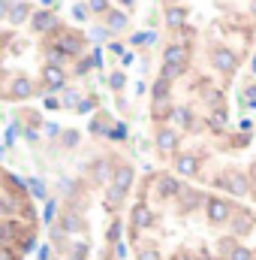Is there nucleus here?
<instances>
[{
    "label": "nucleus",
    "instance_id": "obj_22",
    "mask_svg": "<svg viewBox=\"0 0 256 260\" xmlns=\"http://www.w3.org/2000/svg\"><path fill=\"white\" fill-rule=\"evenodd\" d=\"M64 227H66V230H78V227H81V221H78V215H75V212H66V215H64Z\"/></svg>",
    "mask_w": 256,
    "mask_h": 260
},
{
    "label": "nucleus",
    "instance_id": "obj_25",
    "mask_svg": "<svg viewBox=\"0 0 256 260\" xmlns=\"http://www.w3.org/2000/svg\"><path fill=\"white\" fill-rule=\"evenodd\" d=\"M109 85H112L115 91H121V88H124V73H115V76L109 79Z\"/></svg>",
    "mask_w": 256,
    "mask_h": 260
},
{
    "label": "nucleus",
    "instance_id": "obj_20",
    "mask_svg": "<svg viewBox=\"0 0 256 260\" xmlns=\"http://www.w3.org/2000/svg\"><path fill=\"white\" fill-rule=\"evenodd\" d=\"M27 12H30V6H27V3H18V6H12V12H9V18H12L15 24H21V21L27 18Z\"/></svg>",
    "mask_w": 256,
    "mask_h": 260
},
{
    "label": "nucleus",
    "instance_id": "obj_15",
    "mask_svg": "<svg viewBox=\"0 0 256 260\" xmlns=\"http://www.w3.org/2000/svg\"><path fill=\"white\" fill-rule=\"evenodd\" d=\"M151 115H154L157 121H163L166 115L172 118V103H169V100H154V109H151Z\"/></svg>",
    "mask_w": 256,
    "mask_h": 260
},
{
    "label": "nucleus",
    "instance_id": "obj_34",
    "mask_svg": "<svg viewBox=\"0 0 256 260\" xmlns=\"http://www.w3.org/2000/svg\"><path fill=\"white\" fill-rule=\"evenodd\" d=\"M0 260H15V257H12V251H6V248H0Z\"/></svg>",
    "mask_w": 256,
    "mask_h": 260
},
{
    "label": "nucleus",
    "instance_id": "obj_4",
    "mask_svg": "<svg viewBox=\"0 0 256 260\" xmlns=\"http://www.w3.org/2000/svg\"><path fill=\"white\" fill-rule=\"evenodd\" d=\"M214 67H217L220 73H235L238 61H235V55H232L229 49H217V52H214Z\"/></svg>",
    "mask_w": 256,
    "mask_h": 260
},
{
    "label": "nucleus",
    "instance_id": "obj_21",
    "mask_svg": "<svg viewBox=\"0 0 256 260\" xmlns=\"http://www.w3.org/2000/svg\"><path fill=\"white\" fill-rule=\"evenodd\" d=\"M172 121L181 124V127H187V124H190V112H187V109H172Z\"/></svg>",
    "mask_w": 256,
    "mask_h": 260
},
{
    "label": "nucleus",
    "instance_id": "obj_33",
    "mask_svg": "<svg viewBox=\"0 0 256 260\" xmlns=\"http://www.w3.org/2000/svg\"><path fill=\"white\" fill-rule=\"evenodd\" d=\"M64 103H66V106H72V103H75V94H72V91H66V94H64Z\"/></svg>",
    "mask_w": 256,
    "mask_h": 260
},
{
    "label": "nucleus",
    "instance_id": "obj_8",
    "mask_svg": "<svg viewBox=\"0 0 256 260\" xmlns=\"http://www.w3.org/2000/svg\"><path fill=\"white\" fill-rule=\"evenodd\" d=\"M175 170H178L181 176H196V170H199V160H196V154H181V157L175 160Z\"/></svg>",
    "mask_w": 256,
    "mask_h": 260
},
{
    "label": "nucleus",
    "instance_id": "obj_17",
    "mask_svg": "<svg viewBox=\"0 0 256 260\" xmlns=\"http://www.w3.org/2000/svg\"><path fill=\"white\" fill-rule=\"evenodd\" d=\"M154 100H169V82L163 76L154 82Z\"/></svg>",
    "mask_w": 256,
    "mask_h": 260
},
{
    "label": "nucleus",
    "instance_id": "obj_30",
    "mask_svg": "<svg viewBox=\"0 0 256 260\" xmlns=\"http://www.w3.org/2000/svg\"><path fill=\"white\" fill-rule=\"evenodd\" d=\"M64 142H66V145H75V142H78V133H75V130H66V133H64Z\"/></svg>",
    "mask_w": 256,
    "mask_h": 260
},
{
    "label": "nucleus",
    "instance_id": "obj_12",
    "mask_svg": "<svg viewBox=\"0 0 256 260\" xmlns=\"http://www.w3.org/2000/svg\"><path fill=\"white\" fill-rule=\"evenodd\" d=\"M42 79H46V85L55 91V88H61V85H64V70H61V67H55V64H49V67H46V73H42Z\"/></svg>",
    "mask_w": 256,
    "mask_h": 260
},
{
    "label": "nucleus",
    "instance_id": "obj_18",
    "mask_svg": "<svg viewBox=\"0 0 256 260\" xmlns=\"http://www.w3.org/2000/svg\"><path fill=\"white\" fill-rule=\"evenodd\" d=\"M184 70H187L184 64H163V79H166V82H172V79H178Z\"/></svg>",
    "mask_w": 256,
    "mask_h": 260
},
{
    "label": "nucleus",
    "instance_id": "obj_14",
    "mask_svg": "<svg viewBox=\"0 0 256 260\" xmlns=\"http://www.w3.org/2000/svg\"><path fill=\"white\" fill-rule=\"evenodd\" d=\"M166 21H169V27H184V21H187V9H181V6H169V9H166Z\"/></svg>",
    "mask_w": 256,
    "mask_h": 260
},
{
    "label": "nucleus",
    "instance_id": "obj_27",
    "mask_svg": "<svg viewBox=\"0 0 256 260\" xmlns=\"http://www.w3.org/2000/svg\"><path fill=\"white\" fill-rule=\"evenodd\" d=\"M91 130H94V133H109V130H106V118L100 115V118H97V121L91 124Z\"/></svg>",
    "mask_w": 256,
    "mask_h": 260
},
{
    "label": "nucleus",
    "instance_id": "obj_16",
    "mask_svg": "<svg viewBox=\"0 0 256 260\" xmlns=\"http://www.w3.org/2000/svg\"><path fill=\"white\" fill-rule=\"evenodd\" d=\"M109 27H112V30H124V27H127V15L118 12V9H112V12H109Z\"/></svg>",
    "mask_w": 256,
    "mask_h": 260
},
{
    "label": "nucleus",
    "instance_id": "obj_13",
    "mask_svg": "<svg viewBox=\"0 0 256 260\" xmlns=\"http://www.w3.org/2000/svg\"><path fill=\"white\" fill-rule=\"evenodd\" d=\"M157 191H160V197H175L181 191V185H178L172 176H160V179H157Z\"/></svg>",
    "mask_w": 256,
    "mask_h": 260
},
{
    "label": "nucleus",
    "instance_id": "obj_24",
    "mask_svg": "<svg viewBox=\"0 0 256 260\" xmlns=\"http://www.w3.org/2000/svg\"><path fill=\"white\" fill-rule=\"evenodd\" d=\"M94 176H97V179H100V182H103V179H109V167H106V164H103V160H100V164H97V167H94Z\"/></svg>",
    "mask_w": 256,
    "mask_h": 260
},
{
    "label": "nucleus",
    "instance_id": "obj_10",
    "mask_svg": "<svg viewBox=\"0 0 256 260\" xmlns=\"http://www.w3.org/2000/svg\"><path fill=\"white\" fill-rule=\"evenodd\" d=\"M163 64H184L187 67V49L184 46H169L163 55Z\"/></svg>",
    "mask_w": 256,
    "mask_h": 260
},
{
    "label": "nucleus",
    "instance_id": "obj_5",
    "mask_svg": "<svg viewBox=\"0 0 256 260\" xmlns=\"http://www.w3.org/2000/svg\"><path fill=\"white\" fill-rule=\"evenodd\" d=\"M58 49H61V52H64V55H78V52H81V40H78V37H75V34H61V37H58Z\"/></svg>",
    "mask_w": 256,
    "mask_h": 260
},
{
    "label": "nucleus",
    "instance_id": "obj_1",
    "mask_svg": "<svg viewBox=\"0 0 256 260\" xmlns=\"http://www.w3.org/2000/svg\"><path fill=\"white\" fill-rule=\"evenodd\" d=\"M205 209H208V218H211L214 224H226L229 215H232V206H229L226 200H220V197H208Z\"/></svg>",
    "mask_w": 256,
    "mask_h": 260
},
{
    "label": "nucleus",
    "instance_id": "obj_31",
    "mask_svg": "<svg viewBox=\"0 0 256 260\" xmlns=\"http://www.w3.org/2000/svg\"><path fill=\"white\" fill-rule=\"evenodd\" d=\"M75 109H78V112H88V109H94V100H81Z\"/></svg>",
    "mask_w": 256,
    "mask_h": 260
},
{
    "label": "nucleus",
    "instance_id": "obj_23",
    "mask_svg": "<svg viewBox=\"0 0 256 260\" xmlns=\"http://www.w3.org/2000/svg\"><path fill=\"white\" fill-rule=\"evenodd\" d=\"M27 188H30V194H33V197H39V200L46 197V185H42V182H36V179H33V182H30Z\"/></svg>",
    "mask_w": 256,
    "mask_h": 260
},
{
    "label": "nucleus",
    "instance_id": "obj_35",
    "mask_svg": "<svg viewBox=\"0 0 256 260\" xmlns=\"http://www.w3.org/2000/svg\"><path fill=\"white\" fill-rule=\"evenodd\" d=\"M175 260H196V257H190V254H178Z\"/></svg>",
    "mask_w": 256,
    "mask_h": 260
},
{
    "label": "nucleus",
    "instance_id": "obj_7",
    "mask_svg": "<svg viewBox=\"0 0 256 260\" xmlns=\"http://www.w3.org/2000/svg\"><path fill=\"white\" fill-rule=\"evenodd\" d=\"M175 145H178V133L169 127H163L157 133V148L160 151H175Z\"/></svg>",
    "mask_w": 256,
    "mask_h": 260
},
{
    "label": "nucleus",
    "instance_id": "obj_29",
    "mask_svg": "<svg viewBox=\"0 0 256 260\" xmlns=\"http://www.w3.org/2000/svg\"><path fill=\"white\" fill-rule=\"evenodd\" d=\"M109 136H115V139H124V136H127V127H124V124H115V130H109Z\"/></svg>",
    "mask_w": 256,
    "mask_h": 260
},
{
    "label": "nucleus",
    "instance_id": "obj_3",
    "mask_svg": "<svg viewBox=\"0 0 256 260\" xmlns=\"http://www.w3.org/2000/svg\"><path fill=\"white\" fill-rule=\"evenodd\" d=\"M30 94H33V85H30V79H24V76L12 79V85H9V97H12V100H27Z\"/></svg>",
    "mask_w": 256,
    "mask_h": 260
},
{
    "label": "nucleus",
    "instance_id": "obj_36",
    "mask_svg": "<svg viewBox=\"0 0 256 260\" xmlns=\"http://www.w3.org/2000/svg\"><path fill=\"white\" fill-rule=\"evenodd\" d=\"M121 3H124V6H133V3H136V0H121Z\"/></svg>",
    "mask_w": 256,
    "mask_h": 260
},
{
    "label": "nucleus",
    "instance_id": "obj_2",
    "mask_svg": "<svg viewBox=\"0 0 256 260\" xmlns=\"http://www.w3.org/2000/svg\"><path fill=\"white\" fill-rule=\"evenodd\" d=\"M220 188H226L229 194H235V197H244L247 194V179L232 170V173H226V176L220 179Z\"/></svg>",
    "mask_w": 256,
    "mask_h": 260
},
{
    "label": "nucleus",
    "instance_id": "obj_11",
    "mask_svg": "<svg viewBox=\"0 0 256 260\" xmlns=\"http://www.w3.org/2000/svg\"><path fill=\"white\" fill-rule=\"evenodd\" d=\"M133 185V170L130 167H121V170H115V191H121V194H127V188Z\"/></svg>",
    "mask_w": 256,
    "mask_h": 260
},
{
    "label": "nucleus",
    "instance_id": "obj_26",
    "mask_svg": "<svg viewBox=\"0 0 256 260\" xmlns=\"http://www.w3.org/2000/svg\"><path fill=\"white\" fill-rule=\"evenodd\" d=\"M139 260H160V254H157L154 248H142V251H139Z\"/></svg>",
    "mask_w": 256,
    "mask_h": 260
},
{
    "label": "nucleus",
    "instance_id": "obj_32",
    "mask_svg": "<svg viewBox=\"0 0 256 260\" xmlns=\"http://www.w3.org/2000/svg\"><path fill=\"white\" fill-rule=\"evenodd\" d=\"M9 12H12V9H9V3H6V0H0V18H3V15H9Z\"/></svg>",
    "mask_w": 256,
    "mask_h": 260
},
{
    "label": "nucleus",
    "instance_id": "obj_28",
    "mask_svg": "<svg viewBox=\"0 0 256 260\" xmlns=\"http://www.w3.org/2000/svg\"><path fill=\"white\" fill-rule=\"evenodd\" d=\"M91 9L94 12H109V3L106 0H91Z\"/></svg>",
    "mask_w": 256,
    "mask_h": 260
},
{
    "label": "nucleus",
    "instance_id": "obj_9",
    "mask_svg": "<svg viewBox=\"0 0 256 260\" xmlns=\"http://www.w3.org/2000/svg\"><path fill=\"white\" fill-rule=\"evenodd\" d=\"M55 24H58V21H55V15H52V12H36V15H33V30H36V34L55 30Z\"/></svg>",
    "mask_w": 256,
    "mask_h": 260
},
{
    "label": "nucleus",
    "instance_id": "obj_19",
    "mask_svg": "<svg viewBox=\"0 0 256 260\" xmlns=\"http://www.w3.org/2000/svg\"><path fill=\"white\" fill-rule=\"evenodd\" d=\"M226 260H256V257L250 254V248H244V245H235V248L226 254Z\"/></svg>",
    "mask_w": 256,
    "mask_h": 260
},
{
    "label": "nucleus",
    "instance_id": "obj_6",
    "mask_svg": "<svg viewBox=\"0 0 256 260\" xmlns=\"http://www.w3.org/2000/svg\"><path fill=\"white\" fill-rule=\"evenodd\" d=\"M151 209L145 206V203H139V206H133V227L136 230H145V227H151Z\"/></svg>",
    "mask_w": 256,
    "mask_h": 260
}]
</instances>
